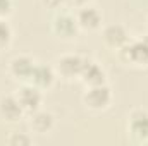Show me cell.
<instances>
[{
	"mask_svg": "<svg viewBox=\"0 0 148 146\" xmlns=\"http://www.w3.org/2000/svg\"><path fill=\"white\" fill-rule=\"evenodd\" d=\"M83 102L90 110H105L112 102V89L103 84H95V86H86V91L83 95Z\"/></svg>",
	"mask_w": 148,
	"mask_h": 146,
	"instance_id": "2",
	"label": "cell"
},
{
	"mask_svg": "<svg viewBox=\"0 0 148 146\" xmlns=\"http://www.w3.org/2000/svg\"><path fill=\"white\" fill-rule=\"evenodd\" d=\"M55 77H57V72L52 65H47V64H35L33 67V72L29 76V81L33 86L40 88L41 91L43 89H48L52 88V84L55 83Z\"/></svg>",
	"mask_w": 148,
	"mask_h": 146,
	"instance_id": "10",
	"label": "cell"
},
{
	"mask_svg": "<svg viewBox=\"0 0 148 146\" xmlns=\"http://www.w3.org/2000/svg\"><path fill=\"white\" fill-rule=\"evenodd\" d=\"M12 9H14L12 0H0V17L2 19H5L12 12Z\"/></svg>",
	"mask_w": 148,
	"mask_h": 146,
	"instance_id": "16",
	"label": "cell"
},
{
	"mask_svg": "<svg viewBox=\"0 0 148 146\" xmlns=\"http://www.w3.org/2000/svg\"><path fill=\"white\" fill-rule=\"evenodd\" d=\"M24 115H26V112L23 110L19 100L16 98V95H2L0 96V117L5 122L16 124Z\"/></svg>",
	"mask_w": 148,
	"mask_h": 146,
	"instance_id": "7",
	"label": "cell"
},
{
	"mask_svg": "<svg viewBox=\"0 0 148 146\" xmlns=\"http://www.w3.org/2000/svg\"><path fill=\"white\" fill-rule=\"evenodd\" d=\"M76 21L79 24V29L95 31L102 24V14H100V10L97 7L88 3V5H84V7L76 10Z\"/></svg>",
	"mask_w": 148,
	"mask_h": 146,
	"instance_id": "8",
	"label": "cell"
},
{
	"mask_svg": "<svg viewBox=\"0 0 148 146\" xmlns=\"http://www.w3.org/2000/svg\"><path fill=\"white\" fill-rule=\"evenodd\" d=\"M103 41L109 48L119 50L129 41V33L122 24H110L103 29Z\"/></svg>",
	"mask_w": 148,
	"mask_h": 146,
	"instance_id": "12",
	"label": "cell"
},
{
	"mask_svg": "<svg viewBox=\"0 0 148 146\" xmlns=\"http://www.w3.org/2000/svg\"><path fill=\"white\" fill-rule=\"evenodd\" d=\"M41 3H43L47 9L59 10L60 7H64V5H66V0H41Z\"/></svg>",
	"mask_w": 148,
	"mask_h": 146,
	"instance_id": "17",
	"label": "cell"
},
{
	"mask_svg": "<svg viewBox=\"0 0 148 146\" xmlns=\"http://www.w3.org/2000/svg\"><path fill=\"white\" fill-rule=\"evenodd\" d=\"M127 132L138 143L148 141V112L143 108L133 110L127 117Z\"/></svg>",
	"mask_w": 148,
	"mask_h": 146,
	"instance_id": "4",
	"label": "cell"
},
{
	"mask_svg": "<svg viewBox=\"0 0 148 146\" xmlns=\"http://www.w3.org/2000/svg\"><path fill=\"white\" fill-rule=\"evenodd\" d=\"M88 3H90V0H66V5L71 9H81Z\"/></svg>",
	"mask_w": 148,
	"mask_h": 146,
	"instance_id": "18",
	"label": "cell"
},
{
	"mask_svg": "<svg viewBox=\"0 0 148 146\" xmlns=\"http://www.w3.org/2000/svg\"><path fill=\"white\" fill-rule=\"evenodd\" d=\"M55 126V117L47 112V110L38 108L36 112L29 113V129L36 134H47L53 129Z\"/></svg>",
	"mask_w": 148,
	"mask_h": 146,
	"instance_id": "13",
	"label": "cell"
},
{
	"mask_svg": "<svg viewBox=\"0 0 148 146\" xmlns=\"http://www.w3.org/2000/svg\"><path fill=\"white\" fill-rule=\"evenodd\" d=\"M16 98L19 100L23 110L29 115L33 112H36L41 107V102H43V96H41V89L33 86L31 83H24L17 91H16Z\"/></svg>",
	"mask_w": 148,
	"mask_h": 146,
	"instance_id": "6",
	"label": "cell"
},
{
	"mask_svg": "<svg viewBox=\"0 0 148 146\" xmlns=\"http://www.w3.org/2000/svg\"><path fill=\"white\" fill-rule=\"evenodd\" d=\"M7 143L12 146H23V145H31V138L28 136V134H24V132H14L9 139H7Z\"/></svg>",
	"mask_w": 148,
	"mask_h": 146,
	"instance_id": "15",
	"label": "cell"
},
{
	"mask_svg": "<svg viewBox=\"0 0 148 146\" xmlns=\"http://www.w3.org/2000/svg\"><path fill=\"white\" fill-rule=\"evenodd\" d=\"M121 60L131 65H148V35L134 38L117 50Z\"/></svg>",
	"mask_w": 148,
	"mask_h": 146,
	"instance_id": "1",
	"label": "cell"
},
{
	"mask_svg": "<svg viewBox=\"0 0 148 146\" xmlns=\"http://www.w3.org/2000/svg\"><path fill=\"white\" fill-rule=\"evenodd\" d=\"M52 31L62 40H73L79 31V24L76 21V16L64 12V10L55 14V17L52 19Z\"/></svg>",
	"mask_w": 148,
	"mask_h": 146,
	"instance_id": "5",
	"label": "cell"
},
{
	"mask_svg": "<svg viewBox=\"0 0 148 146\" xmlns=\"http://www.w3.org/2000/svg\"><path fill=\"white\" fill-rule=\"evenodd\" d=\"M83 64H84V57H81L77 53H66L55 60L53 69H55L57 76H60L64 79H76V77L79 79Z\"/></svg>",
	"mask_w": 148,
	"mask_h": 146,
	"instance_id": "3",
	"label": "cell"
},
{
	"mask_svg": "<svg viewBox=\"0 0 148 146\" xmlns=\"http://www.w3.org/2000/svg\"><path fill=\"white\" fill-rule=\"evenodd\" d=\"M12 41V28L9 26V23L5 19L0 17V50L9 46Z\"/></svg>",
	"mask_w": 148,
	"mask_h": 146,
	"instance_id": "14",
	"label": "cell"
},
{
	"mask_svg": "<svg viewBox=\"0 0 148 146\" xmlns=\"http://www.w3.org/2000/svg\"><path fill=\"white\" fill-rule=\"evenodd\" d=\"M105 77H107V74H105L103 67H102L98 62L90 60V59H84L83 69H81V74H79V81H81L84 86L103 84V83H105Z\"/></svg>",
	"mask_w": 148,
	"mask_h": 146,
	"instance_id": "9",
	"label": "cell"
},
{
	"mask_svg": "<svg viewBox=\"0 0 148 146\" xmlns=\"http://www.w3.org/2000/svg\"><path fill=\"white\" fill-rule=\"evenodd\" d=\"M35 60L29 57V55H16L10 64H9V71L12 74V77L23 81V83H28L29 81V76L33 72V67H35Z\"/></svg>",
	"mask_w": 148,
	"mask_h": 146,
	"instance_id": "11",
	"label": "cell"
}]
</instances>
